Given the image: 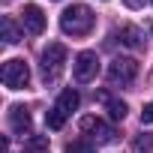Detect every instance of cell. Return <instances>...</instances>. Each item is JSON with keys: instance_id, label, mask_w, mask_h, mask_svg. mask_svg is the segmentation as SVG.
I'll use <instances>...</instances> for the list:
<instances>
[{"instance_id": "e0dca14e", "label": "cell", "mask_w": 153, "mask_h": 153, "mask_svg": "<svg viewBox=\"0 0 153 153\" xmlns=\"http://www.w3.org/2000/svg\"><path fill=\"white\" fill-rule=\"evenodd\" d=\"M126 6L129 9H138V6H144V0H126Z\"/></svg>"}, {"instance_id": "3957f363", "label": "cell", "mask_w": 153, "mask_h": 153, "mask_svg": "<svg viewBox=\"0 0 153 153\" xmlns=\"http://www.w3.org/2000/svg\"><path fill=\"white\" fill-rule=\"evenodd\" d=\"M135 75H138V60L135 57H114L108 63V81L111 84L126 87V84L135 81Z\"/></svg>"}, {"instance_id": "5b68a950", "label": "cell", "mask_w": 153, "mask_h": 153, "mask_svg": "<svg viewBox=\"0 0 153 153\" xmlns=\"http://www.w3.org/2000/svg\"><path fill=\"white\" fill-rule=\"evenodd\" d=\"M72 75H75V81H81V84L93 81L96 75H99V57H96V51H81L78 57H75Z\"/></svg>"}, {"instance_id": "6da1fadb", "label": "cell", "mask_w": 153, "mask_h": 153, "mask_svg": "<svg viewBox=\"0 0 153 153\" xmlns=\"http://www.w3.org/2000/svg\"><path fill=\"white\" fill-rule=\"evenodd\" d=\"M93 24H96V15H93V9L84 6V3H72V6H66L63 15H60V30H63L66 36H87V33L93 30Z\"/></svg>"}, {"instance_id": "ac0fdd59", "label": "cell", "mask_w": 153, "mask_h": 153, "mask_svg": "<svg viewBox=\"0 0 153 153\" xmlns=\"http://www.w3.org/2000/svg\"><path fill=\"white\" fill-rule=\"evenodd\" d=\"M150 3H153V0H150Z\"/></svg>"}, {"instance_id": "7c38bea8", "label": "cell", "mask_w": 153, "mask_h": 153, "mask_svg": "<svg viewBox=\"0 0 153 153\" xmlns=\"http://www.w3.org/2000/svg\"><path fill=\"white\" fill-rule=\"evenodd\" d=\"M117 36H120V42L129 45V48H141V45H144V42H141V33H138L135 27H120Z\"/></svg>"}, {"instance_id": "9c48e42d", "label": "cell", "mask_w": 153, "mask_h": 153, "mask_svg": "<svg viewBox=\"0 0 153 153\" xmlns=\"http://www.w3.org/2000/svg\"><path fill=\"white\" fill-rule=\"evenodd\" d=\"M78 102H81V99H78V93H75L72 87H69V90H63V93L57 96V108H60V111H63L66 117H69V114H72L75 108H78Z\"/></svg>"}, {"instance_id": "8fae6325", "label": "cell", "mask_w": 153, "mask_h": 153, "mask_svg": "<svg viewBox=\"0 0 153 153\" xmlns=\"http://www.w3.org/2000/svg\"><path fill=\"white\" fill-rule=\"evenodd\" d=\"M0 30H3V42H6V45H15V42L21 39V30L15 27L12 18H3V21H0Z\"/></svg>"}, {"instance_id": "52a82bcc", "label": "cell", "mask_w": 153, "mask_h": 153, "mask_svg": "<svg viewBox=\"0 0 153 153\" xmlns=\"http://www.w3.org/2000/svg\"><path fill=\"white\" fill-rule=\"evenodd\" d=\"M21 24H24V30H27L30 36H39V33L45 30V12H42L36 3H27L24 12H21Z\"/></svg>"}, {"instance_id": "277c9868", "label": "cell", "mask_w": 153, "mask_h": 153, "mask_svg": "<svg viewBox=\"0 0 153 153\" xmlns=\"http://www.w3.org/2000/svg\"><path fill=\"white\" fill-rule=\"evenodd\" d=\"M0 78H3V84L9 90H24L30 84V69L24 60H6L3 69H0Z\"/></svg>"}, {"instance_id": "2e32d148", "label": "cell", "mask_w": 153, "mask_h": 153, "mask_svg": "<svg viewBox=\"0 0 153 153\" xmlns=\"http://www.w3.org/2000/svg\"><path fill=\"white\" fill-rule=\"evenodd\" d=\"M141 123H153V102L144 105V111H141Z\"/></svg>"}, {"instance_id": "9a60e30c", "label": "cell", "mask_w": 153, "mask_h": 153, "mask_svg": "<svg viewBox=\"0 0 153 153\" xmlns=\"http://www.w3.org/2000/svg\"><path fill=\"white\" fill-rule=\"evenodd\" d=\"M45 123H48V129H63V123H66V114L54 105L48 114H45Z\"/></svg>"}, {"instance_id": "5bb4252c", "label": "cell", "mask_w": 153, "mask_h": 153, "mask_svg": "<svg viewBox=\"0 0 153 153\" xmlns=\"http://www.w3.org/2000/svg\"><path fill=\"white\" fill-rule=\"evenodd\" d=\"M66 153H96V150H93L90 138H75V141L66 144Z\"/></svg>"}, {"instance_id": "4fadbf2b", "label": "cell", "mask_w": 153, "mask_h": 153, "mask_svg": "<svg viewBox=\"0 0 153 153\" xmlns=\"http://www.w3.org/2000/svg\"><path fill=\"white\" fill-rule=\"evenodd\" d=\"M21 153H48V138L45 135H30L24 141V150Z\"/></svg>"}, {"instance_id": "30bf717a", "label": "cell", "mask_w": 153, "mask_h": 153, "mask_svg": "<svg viewBox=\"0 0 153 153\" xmlns=\"http://www.w3.org/2000/svg\"><path fill=\"white\" fill-rule=\"evenodd\" d=\"M99 99H102V102H108V114H111V120H123V117H126V111H129V108H126V102L111 99L108 93H99Z\"/></svg>"}, {"instance_id": "7a4b0ae2", "label": "cell", "mask_w": 153, "mask_h": 153, "mask_svg": "<svg viewBox=\"0 0 153 153\" xmlns=\"http://www.w3.org/2000/svg\"><path fill=\"white\" fill-rule=\"evenodd\" d=\"M63 63H66V48L60 42H48L42 48V78H45V84L57 81V75L63 72Z\"/></svg>"}, {"instance_id": "ba28073f", "label": "cell", "mask_w": 153, "mask_h": 153, "mask_svg": "<svg viewBox=\"0 0 153 153\" xmlns=\"http://www.w3.org/2000/svg\"><path fill=\"white\" fill-rule=\"evenodd\" d=\"M9 126H12L15 135H30V129H33L30 111H27L24 105H12V108H9Z\"/></svg>"}, {"instance_id": "8992f818", "label": "cell", "mask_w": 153, "mask_h": 153, "mask_svg": "<svg viewBox=\"0 0 153 153\" xmlns=\"http://www.w3.org/2000/svg\"><path fill=\"white\" fill-rule=\"evenodd\" d=\"M81 129H84V135H90V141H96V144H111V141H114V129H111L102 117H84V120H81Z\"/></svg>"}]
</instances>
